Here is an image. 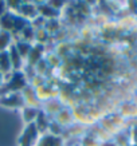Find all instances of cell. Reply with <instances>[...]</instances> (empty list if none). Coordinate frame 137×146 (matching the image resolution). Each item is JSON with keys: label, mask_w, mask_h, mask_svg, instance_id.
<instances>
[{"label": "cell", "mask_w": 137, "mask_h": 146, "mask_svg": "<svg viewBox=\"0 0 137 146\" xmlns=\"http://www.w3.org/2000/svg\"><path fill=\"white\" fill-rule=\"evenodd\" d=\"M28 79L26 74L22 71H12L11 74L5 75V82L0 89V95L9 93H22L28 86Z\"/></svg>", "instance_id": "1"}, {"label": "cell", "mask_w": 137, "mask_h": 146, "mask_svg": "<svg viewBox=\"0 0 137 146\" xmlns=\"http://www.w3.org/2000/svg\"><path fill=\"white\" fill-rule=\"evenodd\" d=\"M39 137L40 134L38 131V129H36L35 123L26 125L18 139V143L19 146H35L39 141Z\"/></svg>", "instance_id": "2"}, {"label": "cell", "mask_w": 137, "mask_h": 146, "mask_svg": "<svg viewBox=\"0 0 137 146\" xmlns=\"http://www.w3.org/2000/svg\"><path fill=\"white\" fill-rule=\"evenodd\" d=\"M0 106L5 109H12V110H22L26 106L22 93H9L0 95Z\"/></svg>", "instance_id": "3"}, {"label": "cell", "mask_w": 137, "mask_h": 146, "mask_svg": "<svg viewBox=\"0 0 137 146\" xmlns=\"http://www.w3.org/2000/svg\"><path fill=\"white\" fill-rule=\"evenodd\" d=\"M46 52H47L46 46L39 44V43H34L31 51H30V54H28V56H27V59H26V66L35 67L36 63L40 62V60L46 56Z\"/></svg>", "instance_id": "4"}, {"label": "cell", "mask_w": 137, "mask_h": 146, "mask_svg": "<svg viewBox=\"0 0 137 146\" xmlns=\"http://www.w3.org/2000/svg\"><path fill=\"white\" fill-rule=\"evenodd\" d=\"M22 95H23V99H24L26 106L35 107V109H42L43 102L39 99L38 94H36V90L34 89L32 86H30V84H28L26 89L22 91Z\"/></svg>", "instance_id": "5"}, {"label": "cell", "mask_w": 137, "mask_h": 146, "mask_svg": "<svg viewBox=\"0 0 137 146\" xmlns=\"http://www.w3.org/2000/svg\"><path fill=\"white\" fill-rule=\"evenodd\" d=\"M53 119L57 121L58 123L61 125V126H63L65 129L70 127L71 125L75 123L74 115H73V111H71V107L70 106H63L62 109L59 110V113L54 117Z\"/></svg>", "instance_id": "6"}, {"label": "cell", "mask_w": 137, "mask_h": 146, "mask_svg": "<svg viewBox=\"0 0 137 146\" xmlns=\"http://www.w3.org/2000/svg\"><path fill=\"white\" fill-rule=\"evenodd\" d=\"M19 15L24 18L26 20L31 23L35 18L39 16V12H38V7H36L35 3H30V1H22V5H20V9H19Z\"/></svg>", "instance_id": "7"}, {"label": "cell", "mask_w": 137, "mask_h": 146, "mask_svg": "<svg viewBox=\"0 0 137 146\" xmlns=\"http://www.w3.org/2000/svg\"><path fill=\"white\" fill-rule=\"evenodd\" d=\"M63 106H65V105L62 103V101H61L59 98H53V99H49V101L43 102V105H42V110L49 115L50 118H54V117L59 113V110H61Z\"/></svg>", "instance_id": "8"}, {"label": "cell", "mask_w": 137, "mask_h": 146, "mask_svg": "<svg viewBox=\"0 0 137 146\" xmlns=\"http://www.w3.org/2000/svg\"><path fill=\"white\" fill-rule=\"evenodd\" d=\"M51 119H53V118H50L49 115H47L43 110H42V109H40V110H39V114H38V117H36V119H35V122H34L40 135H43V134L49 133V129H50V123H51Z\"/></svg>", "instance_id": "9"}, {"label": "cell", "mask_w": 137, "mask_h": 146, "mask_svg": "<svg viewBox=\"0 0 137 146\" xmlns=\"http://www.w3.org/2000/svg\"><path fill=\"white\" fill-rule=\"evenodd\" d=\"M120 115L126 118H134L137 117V102L134 101H125L120 105V109L117 111Z\"/></svg>", "instance_id": "10"}, {"label": "cell", "mask_w": 137, "mask_h": 146, "mask_svg": "<svg viewBox=\"0 0 137 146\" xmlns=\"http://www.w3.org/2000/svg\"><path fill=\"white\" fill-rule=\"evenodd\" d=\"M9 54V60H11V66H12V71H22L26 66L24 59L20 56V54L16 51V48L13 47V44L9 47L8 50Z\"/></svg>", "instance_id": "11"}, {"label": "cell", "mask_w": 137, "mask_h": 146, "mask_svg": "<svg viewBox=\"0 0 137 146\" xmlns=\"http://www.w3.org/2000/svg\"><path fill=\"white\" fill-rule=\"evenodd\" d=\"M35 146H65V141L63 138L53 135L50 133H46L39 137V141Z\"/></svg>", "instance_id": "12"}, {"label": "cell", "mask_w": 137, "mask_h": 146, "mask_svg": "<svg viewBox=\"0 0 137 146\" xmlns=\"http://www.w3.org/2000/svg\"><path fill=\"white\" fill-rule=\"evenodd\" d=\"M113 141L117 143V146H133V138H132V130H121L113 137Z\"/></svg>", "instance_id": "13"}, {"label": "cell", "mask_w": 137, "mask_h": 146, "mask_svg": "<svg viewBox=\"0 0 137 146\" xmlns=\"http://www.w3.org/2000/svg\"><path fill=\"white\" fill-rule=\"evenodd\" d=\"M16 39L23 40V42H27V43H32V44L35 43V28L31 26V23L23 28L22 31H20V34L16 36Z\"/></svg>", "instance_id": "14"}, {"label": "cell", "mask_w": 137, "mask_h": 146, "mask_svg": "<svg viewBox=\"0 0 137 146\" xmlns=\"http://www.w3.org/2000/svg\"><path fill=\"white\" fill-rule=\"evenodd\" d=\"M39 110L40 109H35V107H30V106H24L22 109V118L24 121L26 125H30V123H34L36 119V117L39 114Z\"/></svg>", "instance_id": "15"}, {"label": "cell", "mask_w": 137, "mask_h": 146, "mask_svg": "<svg viewBox=\"0 0 137 146\" xmlns=\"http://www.w3.org/2000/svg\"><path fill=\"white\" fill-rule=\"evenodd\" d=\"M13 42L15 39H13L12 34H9L4 30H0V52L8 51L9 47L13 44Z\"/></svg>", "instance_id": "16"}, {"label": "cell", "mask_w": 137, "mask_h": 146, "mask_svg": "<svg viewBox=\"0 0 137 146\" xmlns=\"http://www.w3.org/2000/svg\"><path fill=\"white\" fill-rule=\"evenodd\" d=\"M0 72L8 75L12 72V66H11V60H9V54L8 51H3L0 52Z\"/></svg>", "instance_id": "17"}, {"label": "cell", "mask_w": 137, "mask_h": 146, "mask_svg": "<svg viewBox=\"0 0 137 146\" xmlns=\"http://www.w3.org/2000/svg\"><path fill=\"white\" fill-rule=\"evenodd\" d=\"M13 47L16 48V51L20 54V56H22L23 59H24V62H26L27 56H28V54H30V51H31V48H32V43H27V42L16 39L13 42Z\"/></svg>", "instance_id": "18"}, {"label": "cell", "mask_w": 137, "mask_h": 146, "mask_svg": "<svg viewBox=\"0 0 137 146\" xmlns=\"http://www.w3.org/2000/svg\"><path fill=\"white\" fill-rule=\"evenodd\" d=\"M102 142L98 139L94 134H92L90 131H86V133L81 137L80 139V145L81 146H101Z\"/></svg>", "instance_id": "19"}, {"label": "cell", "mask_w": 137, "mask_h": 146, "mask_svg": "<svg viewBox=\"0 0 137 146\" xmlns=\"http://www.w3.org/2000/svg\"><path fill=\"white\" fill-rule=\"evenodd\" d=\"M8 12V7H7V1H0V18L4 16Z\"/></svg>", "instance_id": "20"}, {"label": "cell", "mask_w": 137, "mask_h": 146, "mask_svg": "<svg viewBox=\"0 0 137 146\" xmlns=\"http://www.w3.org/2000/svg\"><path fill=\"white\" fill-rule=\"evenodd\" d=\"M101 146H117V143H116V142L113 141V138H112V139H109V141L102 142Z\"/></svg>", "instance_id": "21"}, {"label": "cell", "mask_w": 137, "mask_h": 146, "mask_svg": "<svg viewBox=\"0 0 137 146\" xmlns=\"http://www.w3.org/2000/svg\"><path fill=\"white\" fill-rule=\"evenodd\" d=\"M4 82H5V76H4V74H1V72H0V89H1V86L4 84Z\"/></svg>", "instance_id": "22"}, {"label": "cell", "mask_w": 137, "mask_h": 146, "mask_svg": "<svg viewBox=\"0 0 137 146\" xmlns=\"http://www.w3.org/2000/svg\"><path fill=\"white\" fill-rule=\"evenodd\" d=\"M78 146H81V145H78Z\"/></svg>", "instance_id": "23"}]
</instances>
